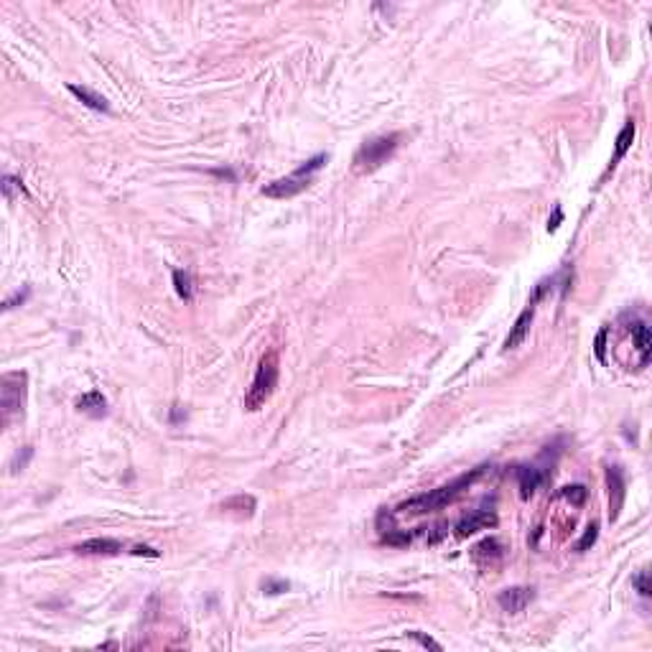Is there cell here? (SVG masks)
I'll list each match as a JSON object with an SVG mask.
<instances>
[{
	"mask_svg": "<svg viewBox=\"0 0 652 652\" xmlns=\"http://www.w3.org/2000/svg\"><path fill=\"white\" fill-rule=\"evenodd\" d=\"M69 92L77 97V100L82 102V105L92 107V110H97V113H110V105H107V100L102 97V94L92 92L89 87H80V84H69L67 87Z\"/></svg>",
	"mask_w": 652,
	"mask_h": 652,
	"instance_id": "cell-15",
	"label": "cell"
},
{
	"mask_svg": "<svg viewBox=\"0 0 652 652\" xmlns=\"http://www.w3.org/2000/svg\"><path fill=\"white\" fill-rule=\"evenodd\" d=\"M28 296H31V288H23V293L18 291L15 296H11V299H8L6 303H3V308H6V311H11V308L18 306V303H26Z\"/></svg>",
	"mask_w": 652,
	"mask_h": 652,
	"instance_id": "cell-24",
	"label": "cell"
},
{
	"mask_svg": "<svg viewBox=\"0 0 652 652\" xmlns=\"http://www.w3.org/2000/svg\"><path fill=\"white\" fill-rule=\"evenodd\" d=\"M286 589H288L286 581H278V584H273V581H268V584H265V591H268V594H280V591H286Z\"/></svg>",
	"mask_w": 652,
	"mask_h": 652,
	"instance_id": "cell-29",
	"label": "cell"
},
{
	"mask_svg": "<svg viewBox=\"0 0 652 652\" xmlns=\"http://www.w3.org/2000/svg\"><path fill=\"white\" fill-rule=\"evenodd\" d=\"M31 456H34V446H23V451H18L13 456V461H11V472L18 474L23 472L28 466V461H31Z\"/></svg>",
	"mask_w": 652,
	"mask_h": 652,
	"instance_id": "cell-21",
	"label": "cell"
},
{
	"mask_svg": "<svg viewBox=\"0 0 652 652\" xmlns=\"http://www.w3.org/2000/svg\"><path fill=\"white\" fill-rule=\"evenodd\" d=\"M596 538H599V522H591V525L586 527V532H584V538L576 543V553H584V551H589V548L596 543Z\"/></svg>",
	"mask_w": 652,
	"mask_h": 652,
	"instance_id": "cell-20",
	"label": "cell"
},
{
	"mask_svg": "<svg viewBox=\"0 0 652 652\" xmlns=\"http://www.w3.org/2000/svg\"><path fill=\"white\" fill-rule=\"evenodd\" d=\"M173 286H176V293L184 301H189L194 296V280L187 270H173Z\"/></svg>",
	"mask_w": 652,
	"mask_h": 652,
	"instance_id": "cell-16",
	"label": "cell"
},
{
	"mask_svg": "<svg viewBox=\"0 0 652 652\" xmlns=\"http://www.w3.org/2000/svg\"><path fill=\"white\" fill-rule=\"evenodd\" d=\"M632 586L637 589L639 596H650V573H647V571H639L637 576L632 579Z\"/></svg>",
	"mask_w": 652,
	"mask_h": 652,
	"instance_id": "cell-23",
	"label": "cell"
},
{
	"mask_svg": "<svg viewBox=\"0 0 652 652\" xmlns=\"http://www.w3.org/2000/svg\"><path fill=\"white\" fill-rule=\"evenodd\" d=\"M518 482H520V497L530 499L532 494L538 492V487L543 484L546 474L540 472L538 466H518Z\"/></svg>",
	"mask_w": 652,
	"mask_h": 652,
	"instance_id": "cell-12",
	"label": "cell"
},
{
	"mask_svg": "<svg viewBox=\"0 0 652 652\" xmlns=\"http://www.w3.org/2000/svg\"><path fill=\"white\" fill-rule=\"evenodd\" d=\"M494 525H497V515L492 510H477V513L464 518L456 525V538H466V535H474L477 530H487V527Z\"/></svg>",
	"mask_w": 652,
	"mask_h": 652,
	"instance_id": "cell-9",
	"label": "cell"
},
{
	"mask_svg": "<svg viewBox=\"0 0 652 652\" xmlns=\"http://www.w3.org/2000/svg\"><path fill=\"white\" fill-rule=\"evenodd\" d=\"M634 133H637V125H634V120H627L625 127H622V130H619V135H617V146H614V156H612V161H609V171H614V166H617L619 161L627 156V151L632 148Z\"/></svg>",
	"mask_w": 652,
	"mask_h": 652,
	"instance_id": "cell-13",
	"label": "cell"
},
{
	"mask_svg": "<svg viewBox=\"0 0 652 652\" xmlns=\"http://www.w3.org/2000/svg\"><path fill=\"white\" fill-rule=\"evenodd\" d=\"M275 385H278V352L270 349L268 354H263V360L258 365V372L253 377V385L245 395V410L255 413L265 406L270 395H273Z\"/></svg>",
	"mask_w": 652,
	"mask_h": 652,
	"instance_id": "cell-4",
	"label": "cell"
},
{
	"mask_svg": "<svg viewBox=\"0 0 652 652\" xmlns=\"http://www.w3.org/2000/svg\"><path fill=\"white\" fill-rule=\"evenodd\" d=\"M484 472H487V466H477V469L461 474V477H456V479L449 482V484L439 487V489H433V492L418 494V497H413V499H408V502H403V505H398V513L426 515V513H433V510H441V507L451 505V502H456V499H459L474 482L479 479Z\"/></svg>",
	"mask_w": 652,
	"mask_h": 652,
	"instance_id": "cell-1",
	"label": "cell"
},
{
	"mask_svg": "<svg viewBox=\"0 0 652 652\" xmlns=\"http://www.w3.org/2000/svg\"><path fill=\"white\" fill-rule=\"evenodd\" d=\"M400 133H387V135H375V138L365 140L360 151L354 153V173H372L377 171L382 163L393 158V153L400 146Z\"/></svg>",
	"mask_w": 652,
	"mask_h": 652,
	"instance_id": "cell-3",
	"label": "cell"
},
{
	"mask_svg": "<svg viewBox=\"0 0 652 652\" xmlns=\"http://www.w3.org/2000/svg\"><path fill=\"white\" fill-rule=\"evenodd\" d=\"M560 222H563V212H560V206H556V212H553V217L548 220V232H556Z\"/></svg>",
	"mask_w": 652,
	"mask_h": 652,
	"instance_id": "cell-28",
	"label": "cell"
},
{
	"mask_svg": "<svg viewBox=\"0 0 652 652\" xmlns=\"http://www.w3.org/2000/svg\"><path fill=\"white\" fill-rule=\"evenodd\" d=\"M413 540L410 532H387V535H382V543H387V546H408Z\"/></svg>",
	"mask_w": 652,
	"mask_h": 652,
	"instance_id": "cell-22",
	"label": "cell"
},
{
	"mask_svg": "<svg viewBox=\"0 0 652 652\" xmlns=\"http://www.w3.org/2000/svg\"><path fill=\"white\" fill-rule=\"evenodd\" d=\"M532 316H535V306L532 303H527V308L518 316V321H515V326L510 329V334H507L505 339V352H510V349H518L522 341H525V337L530 334V324H532Z\"/></svg>",
	"mask_w": 652,
	"mask_h": 652,
	"instance_id": "cell-11",
	"label": "cell"
},
{
	"mask_svg": "<svg viewBox=\"0 0 652 652\" xmlns=\"http://www.w3.org/2000/svg\"><path fill=\"white\" fill-rule=\"evenodd\" d=\"M410 637L418 642V645H423V647H431V650H436V652H441L444 647L436 642V639H431V637H426V634H420V632H410Z\"/></svg>",
	"mask_w": 652,
	"mask_h": 652,
	"instance_id": "cell-25",
	"label": "cell"
},
{
	"mask_svg": "<svg viewBox=\"0 0 652 652\" xmlns=\"http://www.w3.org/2000/svg\"><path fill=\"white\" fill-rule=\"evenodd\" d=\"M484 556H489V558H497V556H499V540L487 538V540H482L479 546L474 548V558H477V560H482Z\"/></svg>",
	"mask_w": 652,
	"mask_h": 652,
	"instance_id": "cell-18",
	"label": "cell"
},
{
	"mask_svg": "<svg viewBox=\"0 0 652 652\" xmlns=\"http://www.w3.org/2000/svg\"><path fill=\"white\" fill-rule=\"evenodd\" d=\"M3 194H6L8 201H13L15 194H26V187H23V181L15 179V176H3Z\"/></svg>",
	"mask_w": 652,
	"mask_h": 652,
	"instance_id": "cell-19",
	"label": "cell"
},
{
	"mask_svg": "<svg viewBox=\"0 0 652 652\" xmlns=\"http://www.w3.org/2000/svg\"><path fill=\"white\" fill-rule=\"evenodd\" d=\"M560 497L563 499H568L571 505H576V507H581L586 502V487L584 484H571V487H563L560 489Z\"/></svg>",
	"mask_w": 652,
	"mask_h": 652,
	"instance_id": "cell-17",
	"label": "cell"
},
{
	"mask_svg": "<svg viewBox=\"0 0 652 652\" xmlns=\"http://www.w3.org/2000/svg\"><path fill=\"white\" fill-rule=\"evenodd\" d=\"M26 406V372H6L0 380V408L3 420L11 423L13 415H20Z\"/></svg>",
	"mask_w": 652,
	"mask_h": 652,
	"instance_id": "cell-5",
	"label": "cell"
},
{
	"mask_svg": "<svg viewBox=\"0 0 652 652\" xmlns=\"http://www.w3.org/2000/svg\"><path fill=\"white\" fill-rule=\"evenodd\" d=\"M326 153H319L308 158L306 163H301L291 176H283V179L270 181L268 187H263V196H270V199H291L296 194H301L303 189H308L313 184V176L326 166Z\"/></svg>",
	"mask_w": 652,
	"mask_h": 652,
	"instance_id": "cell-2",
	"label": "cell"
},
{
	"mask_svg": "<svg viewBox=\"0 0 652 652\" xmlns=\"http://www.w3.org/2000/svg\"><path fill=\"white\" fill-rule=\"evenodd\" d=\"M74 553H80V556H118V553H123V543L115 538H89L80 546H74Z\"/></svg>",
	"mask_w": 652,
	"mask_h": 652,
	"instance_id": "cell-10",
	"label": "cell"
},
{
	"mask_svg": "<svg viewBox=\"0 0 652 652\" xmlns=\"http://www.w3.org/2000/svg\"><path fill=\"white\" fill-rule=\"evenodd\" d=\"M535 599V589L532 586H513V589H505L499 591L497 604L502 606V612L507 614H520L530 601Z\"/></svg>",
	"mask_w": 652,
	"mask_h": 652,
	"instance_id": "cell-6",
	"label": "cell"
},
{
	"mask_svg": "<svg viewBox=\"0 0 652 652\" xmlns=\"http://www.w3.org/2000/svg\"><path fill=\"white\" fill-rule=\"evenodd\" d=\"M627 319H629V316H627ZM627 332L632 334V344H634V349H637V354H639V367H647V365H650V354H652L650 326H647L645 321H639V319H629V324H627Z\"/></svg>",
	"mask_w": 652,
	"mask_h": 652,
	"instance_id": "cell-7",
	"label": "cell"
},
{
	"mask_svg": "<svg viewBox=\"0 0 652 652\" xmlns=\"http://www.w3.org/2000/svg\"><path fill=\"white\" fill-rule=\"evenodd\" d=\"M606 482H609V520L619 518V510L625 505V477L619 466H609L606 469Z\"/></svg>",
	"mask_w": 652,
	"mask_h": 652,
	"instance_id": "cell-8",
	"label": "cell"
},
{
	"mask_svg": "<svg viewBox=\"0 0 652 652\" xmlns=\"http://www.w3.org/2000/svg\"><path fill=\"white\" fill-rule=\"evenodd\" d=\"M77 410L92 415V418H102L107 413V400L102 398L100 390H89L82 398H77Z\"/></svg>",
	"mask_w": 652,
	"mask_h": 652,
	"instance_id": "cell-14",
	"label": "cell"
},
{
	"mask_svg": "<svg viewBox=\"0 0 652 652\" xmlns=\"http://www.w3.org/2000/svg\"><path fill=\"white\" fill-rule=\"evenodd\" d=\"M606 334H609V329H601L599 337H596V357H599L601 362H606V354H604V341H606Z\"/></svg>",
	"mask_w": 652,
	"mask_h": 652,
	"instance_id": "cell-26",
	"label": "cell"
},
{
	"mask_svg": "<svg viewBox=\"0 0 652 652\" xmlns=\"http://www.w3.org/2000/svg\"><path fill=\"white\" fill-rule=\"evenodd\" d=\"M130 553H133V556H148V558H158V556H161V553L156 551V548H151V546H135Z\"/></svg>",
	"mask_w": 652,
	"mask_h": 652,
	"instance_id": "cell-27",
	"label": "cell"
}]
</instances>
